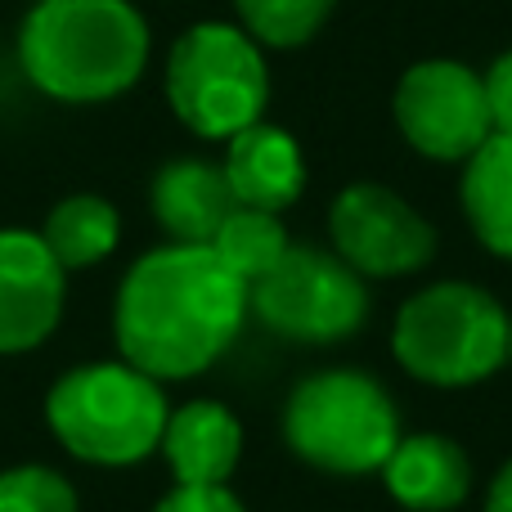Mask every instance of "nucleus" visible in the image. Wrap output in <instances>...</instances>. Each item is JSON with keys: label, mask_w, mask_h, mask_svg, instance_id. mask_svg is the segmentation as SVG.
Here are the masks:
<instances>
[{"label": "nucleus", "mask_w": 512, "mask_h": 512, "mask_svg": "<svg viewBox=\"0 0 512 512\" xmlns=\"http://www.w3.org/2000/svg\"><path fill=\"white\" fill-rule=\"evenodd\" d=\"M243 319L248 283L198 243H162L144 252L113 301L117 351L158 382L207 373L239 342Z\"/></svg>", "instance_id": "obj_1"}, {"label": "nucleus", "mask_w": 512, "mask_h": 512, "mask_svg": "<svg viewBox=\"0 0 512 512\" xmlns=\"http://www.w3.org/2000/svg\"><path fill=\"white\" fill-rule=\"evenodd\" d=\"M149 23L131 0H36L18 27V68L59 104L117 99L149 68Z\"/></svg>", "instance_id": "obj_2"}, {"label": "nucleus", "mask_w": 512, "mask_h": 512, "mask_svg": "<svg viewBox=\"0 0 512 512\" xmlns=\"http://www.w3.org/2000/svg\"><path fill=\"white\" fill-rule=\"evenodd\" d=\"M167 391L126 360H90L68 369L45 396L54 441L95 468H131L149 459L167 432Z\"/></svg>", "instance_id": "obj_3"}, {"label": "nucleus", "mask_w": 512, "mask_h": 512, "mask_svg": "<svg viewBox=\"0 0 512 512\" xmlns=\"http://www.w3.org/2000/svg\"><path fill=\"white\" fill-rule=\"evenodd\" d=\"M400 436L391 391L360 369L306 373L283 400V445L324 477H373Z\"/></svg>", "instance_id": "obj_4"}, {"label": "nucleus", "mask_w": 512, "mask_h": 512, "mask_svg": "<svg viewBox=\"0 0 512 512\" xmlns=\"http://www.w3.org/2000/svg\"><path fill=\"white\" fill-rule=\"evenodd\" d=\"M391 355L427 387H477L508 364V310L481 283H427L396 310Z\"/></svg>", "instance_id": "obj_5"}, {"label": "nucleus", "mask_w": 512, "mask_h": 512, "mask_svg": "<svg viewBox=\"0 0 512 512\" xmlns=\"http://www.w3.org/2000/svg\"><path fill=\"white\" fill-rule=\"evenodd\" d=\"M167 104L198 140H230L265 117V50L234 23H194L167 54Z\"/></svg>", "instance_id": "obj_6"}, {"label": "nucleus", "mask_w": 512, "mask_h": 512, "mask_svg": "<svg viewBox=\"0 0 512 512\" xmlns=\"http://www.w3.org/2000/svg\"><path fill=\"white\" fill-rule=\"evenodd\" d=\"M248 315L283 342L333 346L355 337L369 319V279H360L333 248L292 243L279 265L248 288Z\"/></svg>", "instance_id": "obj_7"}, {"label": "nucleus", "mask_w": 512, "mask_h": 512, "mask_svg": "<svg viewBox=\"0 0 512 512\" xmlns=\"http://www.w3.org/2000/svg\"><path fill=\"white\" fill-rule=\"evenodd\" d=\"M391 117L409 149L432 162H468L495 135L481 72L459 59H423L400 72Z\"/></svg>", "instance_id": "obj_8"}, {"label": "nucleus", "mask_w": 512, "mask_h": 512, "mask_svg": "<svg viewBox=\"0 0 512 512\" xmlns=\"http://www.w3.org/2000/svg\"><path fill=\"white\" fill-rule=\"evenodd\" d=\"M328 239L360 279H405L436 256L432 221L378 180H355L333 198Z\"/></svg>", "instance_id": "obj_9"}, {"label": "nucleus", "mask_w": 512, "mask_h": 512, "mask_svg": "<svg viewBox=\"0 0 512 512\" xmlns=\"http://www.w3.org/2000/svg\"><path fill=\"white\" fill-rule=\"evenodd\" d=\"M68 301V270L41 234L0 230V355H23L50 342Z\"/></svg>", "instance_id": "obj_10"}, {"label": "nucleus", "mask_w": 512, "mask_h": 512, "mask_svg": "<svg viewBox=\"0 0 512 512\" xmlns=\"http://www.w3.org/2000/svg\"><path fill=\"white\" fill-rule=\"evenodd\" d=\"M382 486L405 512H454L472 495V459L441 432H409L382 463Z\"/></svg>", "instance_id": "obj_11"}, {"label": "nucleus", "mask_w": 512, "mask_h": 512, "mask_svg": "<svg viewBox=\"0 0 512 512\" xmlns=\"http://www.w3.org/2000/svg\"><path fill=\"white\" fill-rule=\"evenodd\" d=\"M225 149V180L239 207H256V212H288L306 189V158L301 144L292 140L283 126L274 122H252L248 131L230 135Z\"/></svg>", "instance_id": "obj_12"}, {"label": "nucleus", "mask_w": 512, "mask_h": 512, "mask_svg": "<svg viewBox=\"0 0 512 512\" xmlns=\"http://www.w3.org/2000/svg\"><path fill=\"white\" fill-rule=\"evenodd\" d=\"M158 450L176 486H230L243 459V423L221 400H189L167 414Z\"/></svg>", "instance_id": "obj_13"}, {"label": "nucleus", "mask_w": 512, "mask_h": 512, "mask_svg": "<svg viewBox=\"0 0 512 512\" xmlns=\"http://www.w3.org/2000/svg\"><path fill=\"white\" fill-rule=\"evenodd\" d=\"M149 207H153V221L162 225L171 243H207L216 239V230L225 225V216L234 212V194H230V180L216 162L203 158H176L153 176L149 189Z\"/></svg>", "instance_id": "obj_14"}, {"label": "nucleus", "mask_w": 512, "mask_h": 512, "mask_svg": "<svg viewBox=\"0 0 512 512\" xmlns=\"http://www.w3.org/2000/svg\"><path fill=\"white\" fill-rule=\"evenodd\" d=\"M459 203L481 248L499 261H512V135H490L463 162Z\"/></svg>", "instance_id": "obj_15"}, {"label": "nucleus", "mask_w": 512, "mask_h": 512, "mask_svg": "<svg viewBox=\"0 0 512 512\" xmlns=\"http://www.w3.org/2000/svg\"><path fill=\"white\" fill-rule=\"evenodd\" d=\"M41 239L63 270H90V265L108 261L117 252L122 216L99 194H72L63 203H54V212L45 216Z\"/></svg>", "instance_id": "obj_16"}, {"label": "nucleus", "mask_w": 512, "mask_h": 512, "mask_svg": "<svg viewBox=\"0 0 512 512\" xmlns=\"http://www.w3.org/2000/svg\"><path fill=\"white\" fill-rule=\"evenodd\" d=\"M207 248H212V252L221 256V261L230 265V270L252 288L261 274H270L274 265H279V256L292 248V239H288V230H283V221H279L274 212L234 207Z\"/></svg>", "instance_id": "obj_17"}, {"label": "nucleus", "mask_w": 512, "mask_h": 512, "mask_svg": "<svg viewBox=\"0 0 512 512\" xmlns=\"http://www.w3.org/2000/svg\"><path fill=\"white\" fill-rule=\"evenodd\" d=\"M234 9L261 50H297L324 32L337 0H234Z\"/></svg>", "instance_id": "obj_18"}, {"label": "nucleus", "mask_w": 512, "mask_h": 512, "mask_svg": "<svg viewBox=\"0 0 512 512\" xmlns=\"http://www.w3.org/2000/svg\"><path fill=\"white\" fill-rule=\"evenodd\" d=\"M0 512H81L77 490L45 463H18L0 472Z\"/></svg>", "instance_id": "obj_19"}, {"label": "nucleus", "mask_w": 512, "mask_h": 512, "mask_svg": "<svg viewBox=\"0 0 512 512\" xmlns=\"http://www.w3.org/2000/svg\"><path fill=\"white\" fill-rule=\"evenodd\" d=\"M153 512H248L230 486H176L158 499Z\"/></svg>", "instance_id": "obj_20"}, {"label": "nucleus", "mask_w": 512, "mask_h": 512, "mask_svg": "<svg viewBox=\"0 0 512 512\" xmlns=\"http://www.w3.org/2000/svg\"><path fill=\"white\" fill-rule=\"evenodd\" d=\"M481 86H486V108H490L495 135H512V50H504L490 63Z\"/></svg>", "instance_id": "obj_21"}, {"label": "nucleus", "mask_w": 512, "mask_h": 512, "mask_svg": "<svg viewBox=\"0 0 512 512\" xmlns=\"http://www.w3.org/2000/svg\"><path fill=\"white\" fill-rule=\"evenodd\" d=\"M486 512H512V459L495 472V481H490V490H486Z\"/></svg>", "instance_id": "obj_22"}, {"label": "nucleus", "mask_w": 512, "mask_h": 512, "mask_svg": "<svg viewBox=\"0 0 512 512\" xmlns=\"http://www.w3.org/2000/svg\"><path fill=\"white\" fill-rule=\"evenodd\" d=\"M508 364H512V310H508Z\"/></svg>", "instance_id": "obj_23"}]
</instances>
